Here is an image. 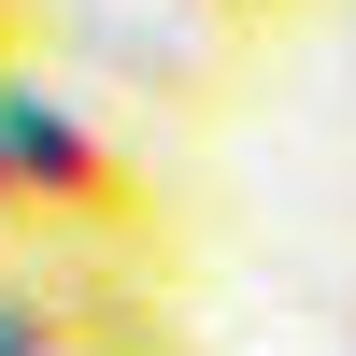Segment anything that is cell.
Instances as JSON below:
<instances>
[{"label": "cell", "mask_w": 356, "mask_h": 356, "mask_svg": "<svg viewBox=\"0 0 356 356\" xmlns=\"http://www.w3.org/2000/svg\"><path fill=\"white\" fill-rule=\"evenodd\" d=\"M0 271H15V243H0Z\"/></svg>", "instance_id": "cell-4"}, {"label": "cell", "mask_w": 356, "mask_h": 356, "mask_svg": "<svg viewBox=\"0 0 356 356\" xmlns=\"http://www.w3.org/2000/svg\"><path fill=\"white\" fill-rule=\"evenodd\" d=\"M0 243L15 257H114V271H171V200L86 100L43 72H0Z\"/></svg>", "instance_id": "cell-1"}, {"label": "cell", "mask_w": 356, "mask_h": 356, "mask_svg": "<svg viewBox=\"0 0 356 356\" xmlns=\"http://www.w3.org/2000/svg\"><path fill=\"white\" fill-rule=\"evenodd\" d=\"M15 57H43V0H0V72Z\"/></svg>", "instance_id": "cell-3"}, {"label": "cell", "mask_w": 356, "mask_h": 356, "mask_svg": "<svg viewBox=\"0 0 356 356\" xmlns=\"http://www.w3.org/2000/svg\"><path fill=\"white\" fill-rule=\"evenodd\" d=\"M271 15H300V0H271Z\"/></svg>", "instance_id": "cell-5"}, {"label": "cell", "mask_w": 356, "mask_h": 356, "mask_svg": "<svg viewBox=\"0 0 356 356\" xmlns=\"http://www.w3.org/2000/svg\"><path fill=\"white\" fill-rule=\"evenodd\" d=\"M200 15V43H243V29H271V0H186Z\"/></svg>", "instance_id": "cell-2"}]
</instances>
